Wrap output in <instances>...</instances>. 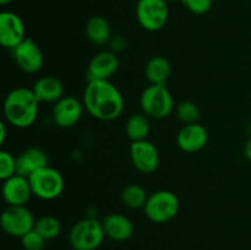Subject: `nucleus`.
Returning a JSON list of instances; mask_svg holds the SVG:
<instances>
[{
  "label": "nucleus",
  "mask_w": 251,
  "mask_h": 250,
  "mask_svg": "<svg viewBox=\"0 0 251 250\" xmlns=\"http://www.w3.org/2000/svg\"><path fill=\"white\" fill-rule=\"evenodd\" d=\"M82 102L90 115L102 122L118 119L124 110V97L109 80L88 81Z\"/></svg>",
  "instance_id": "1"
},
{
  "label": "nucleus",
  "mask_w": 251,
  "mask_h": 250,
  "mask_svg": "<svg viewBox=\"0 0 251 250\" xmlns=\"http://www.w3.org/2000/svg\"><path fill=\"white\" fill-rule=\"evenodd\" d=\"M39 100L33 90L28 87H16L10 91L4 100V115L10 125L26 129L33 125L39 110Z\"/></svg>",
  "instance_id": "2"
},
{
  "label": "nucleus",
  "mask_w": 251,
  "mask_h": 250,
  "mask_svg": "<svg viewBox=\"0 0 251 250\" xmlns=\"http://www.w3.org/2000/svg\"><path fill=\"white\" fill-rule=\"evenodd\" d=\"M140 105L150 119L161 120L174 110V100L167 85H149L141 93Z\"/></svg>",
  "instance_id": "3"
},
{
  "label": "nucleus",
  "mask_w": 251,
  "mask_h": 250,
  "mask_svg": "<svg viewBox=\"0 0 251 250\" xmlns=\"http://www.w3.org/2000/svg\"><path fill=\"white\" fill-rule=\"evenodd\" d=\"M105 237L103 223L95 217L76 222L69 233V243L74 250H96Z\"/></svg>",
  "instance_id": "4"
},
{
  "label": "nucleus",
  "mask_w": 251,
  "mask_h": 250,
  "mask_svg": "<svg viewBox=\"0 0 251 250\" xmlns=\"http://www.w3.org/2000/svg\"><path fill=\"white\" fill-rule=\"evenodd\" d=\"M32 194L41 200H55L63 194L65 181L58 169L50 166L41 168L28 176Z\"/></svg>",
  "instance_id": "5"
},
{
  "label": "nucleus",
  "mask_w": 251,
  "mask_h": 250,
  "mask_svg": "<svg viewBox=\"0 0 251 250\" xmlns=\"http://www.w3.org/2000/svg\"><path fill=\"white\" fill-rule=\"evenodd\" d=\"M180 202L173 191L158 190L149 195L144 212L154 223H167L173 220L179 212Z\"/></svg>",
  "instance_id": "6"
},
{
  "label": "nucleus",
  "mask_w": 251,
  "mask_h": 250,
  "mask_svg": "<svg viewBox=\"0 0 251 250\" xmlns=\"http://www.w3.org/2000/svg\"><path fill=\"white\" fill-rule=\"evenodd\" d=\"M136 20L149 32H156L166 26L169 17L166 0H139L136 4Z\"/></svg>",
  "instance_id": "7"
},
{
  "label": "nucleus",
  "mask_w": 251,
  "mask_h": 250,
  "mask_svg": "<svg viewBox=\"0 0 251 250\" xmlns=\"http://www.w3.org/2000/svg\"><path fill=\"white\" fill-rule=\"evenodd\" d=\"M33 215L26 206H7L0 217V225L6 234L22 238L34 228Z\"/></svg>",
  "instance_id": "8"
},
{
  "label": "nucleus",
  "mask_w": 251,
  "mask_h": 250,
  "mask_svg": "<svg viewBox=\"0 0 251 250\" xmlns=\"http://www.w3.org/2000/svg\"><path fill=\"white\" fill-rule=\"evenodd\" d=\"M130 158L132 166L140 173L151 174L159 166L158 149L147 139L130 144Z\"/></svg>",
  "instance_id": "9"
},
{
  "label": "nucleus",
  "mask_w": 251,
  "mask_h": 250,
  "mask_svg": "<svg viewBox=\"0 0 251 250\" xmlns=\"http://www.w3.org/2000/svg\"><path fill=\"white\" fill-rule=\"evenodd\" d=\"M12 56L16 65L24 73L36 74L43 68L44 56L42 49L29 37L12 49Z\"/></svg>",
  "instance_id": "10"
},
{
  "label": "nucleus",
  "mask_w": 251,
  "mask_h": 250,
  "mask_svg": "<svg viewBox=\"0 0 251 250\" xmlns=\"http://www.w3.org/2000/svg\"><path fill=\"white\" fill-rule=\"evenodd\" d=\"M83 109H85L83 102H81L78 98L74 96H64L58 102L54 103L51 110L53 122L55 123L56 126L63 129L73 127L80 122Z\"/></svg>",
  "instance_id": "11"
},
{
  "label": "nucleus",
  "mask_w": 251,
  "mask_h": 250,
  "mask_svg": "<svg viewBox=\"0 0 251 250\" xmlns=\"http://www.w3.org/2000/svg\"><path fill=\"white\" fill-rule=\"evenodd\" d=\"M26 37V28L21 17L12 11L0 14V43L7 49H14Z\"/></svg>",
  "instance_id": "12"
},
{
  "label": "nucleus",
  "mask_w": 251,
  "mask_h": 250,
  "mask_svg": "<svg viewBox=\"0 0 251 250\" xmlns=\"http://www.w3.org/2000/svg\"><path fill=\"white\" fill-rule=\"evenodd\" d=\"M119 69V58L113 50H100L95 54L87 66V80H109Z\"/></svg>",
  "instance_id": "13"
},
{
  "label": "nucleus",
  "mask_w": 251,
  "mask_h": 250,
  "mask_svg": "<svg viewBox=\"0 0 251 250\" xmlns=\"http://www.w3.org/2000/svg\"><path fill=\"white\" fill-rule=\"evenodd\" d=\"M1 193L7 206H26L33 196L28 178L20 174H15L4 180Z\"/></svg>",
  "instance_id": "14"
},
{
  "label": "nucleus",
  "mask_w": 251,
  "mask_h": 250,
  "mask_svg": "<svg viewBox=\"0 0 251 250\" xmlns=\"http://www.w3.org/2000/svg\"><path fill=\"white\" fill-rule=\"evenodd\" d=\"M208 132L200 123L184 125L176 135V145L188 153H194L202 150L207 145Z\"/></svg>",
  "instance_id": "15"
},
{
  "label": "nucleus",
  "mask_w": 251,
  "mask_h": 250,
  "mask_svg": "<svg viewBox=\"0 0 251 250\" xmlns=\"http://www.w3.org/2000/svg\"><path fill=\"white\" fill-rule=\"evenodd\" d=\"M105 237L114 242L129 240L134 234V225L131 220L122 213H110L102 221Z\"/></svg>",
  "instance_id": "16"
},
{
  "label": "nucleus",
  "mask_w": 251,
  "mask_h": 250,
  "mask_svg": "<svg viewBox=\"0 0 251 250\" xmlns=\"http://www.w3.org/2000/svg\"><path fill=\"white\" fill-rule=\"evenodd\" d=\"M49 166L48 156L39 147H29L16 157L17 174L28 178L34 172Z\"/></svg>",
  "instance_id": "17"
},
{
  "label": "nucleus",
  "mask_w": 251,
  "mask_h": 250,
  "mask_svg": "<svg viewBox=\"0 0 251 250\" xmlns=\"http://www.w3.org/2000/svg\"><path fill=\"white\" fill-rule=\"evenodd\" d=\"M34 95L39 102L56 103L64 97V85L59 78L54 76H43L34 82Z\"/></svg>",
  "instance_id": "18"
},
{
  "label": "nucleus",
  "mask_w": 251,
  "mask_h": 250,
  "mask_svg": "<svg viewBox=\"0 0 251 250\" xmlns=\"http://www.w3.org/2000/svg\"><path fill=\"white\" fill-rule=\"evenodd\" d=\"M85 33L88 41L95 46H104L112 39V28L105 17L92 16L85 26Z\"/></svg>",
  "instance_id": "19"
},
{
  "label": "nucleus",
  "mask_w": 251,
  "mask_h": 250,
  "mask_svg": "<svg viewBox=\"0 0 251 250\" xmlns=\"http://www.w3.org/2000/svg\"><path fill=\"white\" fill-rule=\"evenodd\" d=\"M171 74V63L168 59L162 55L152 56L145 66V76L150 85H167Z\"/></svg>",
  "instance_id": "20"
},
{
  "label": "nucleus",
  "mask_w": 251,
  "mask_h": 250,
  "mask_svg": "<svg viewBox=\"0 0 251 250\" xmlns=\"http://www.w3.org/2000/svg\"><path fill=\"white\" fill-rule=\"evenodd\" d=\"M151 131L150 118L144 113L132 114L125 123V134L131 142L146 140Z\"/></svg>",
  "instance_id": "21"
},
{
  "label": "nucleus",
  "mask_w": 251,
  "mask_h": 250,
  "mask_svg": "<svg viewBox=\"0 0 251 250\" xmlns=\"http://www.w3.org/2000/svg\"><path fill=\"white\" fill-rule=\"evenodd\" d=\"M147 195L146 190L142 188L139 184H129L124 188L122 193V201L126 207L136 210V208H144L147 202Z\"/></svg>",
  "instance_id": "22"
},
{
  "label": "nucleus",
  "mask_w": 251,
  "mask_h": 250,
  "mask_svg": "<svg viewBox=\"0 0 251 250\" xmlns=\"http://www.w3.org/2000/svg\"><path fill=\"white\" fill-rule=\"evenodd\" d=\"M34 229L46 240H51L60 234L61 223L55 216H42L34 223Z\"/></svg>",
  "instance_id": "23"
},
{
  "label": "nucleus",
  "mask_w": 251,
  "mask_h": 250,
  "mask_svg": "<svg viewBox=\"0 0 251 250\" xmlns=\"http://www.w3.org/2000/svg\"><path fill=\"white\" fill-rule=\"evenodd\" d=\"M176 117L184 125L195 124L200 119V109L193 100H183L176 105Z\"/></svg>",
  "instance_id": "24"
},
{
  "label": "nucleus",
  "mask_w": 251,
  "mask_h": 250,
  "mask_svg": "<svg viewBox=\"0 0 251 250\" xmlns=\"http://www.w3.org/2000/svg\"><path fill=\"white\" fill-rule=\"evenodd\" d=\"M15 174H17L16 157L5 150H1L0 151V178L2 180H6Z\"/></svg>",
  "instance_id": "25"
},
{
  "label": "nucleus",
  "mask_w": 251,
  "mask_h": 250,
  "mask_svg": "<svg viewBox=\"0 0 251 250\" xmlns=\"http://www.w3.org/2000/svg\"><path fill=\"white\" fill-rule=\"evenodd\" d=\"M46 242L47 240L34 228L21 238V244L25 250H43Z\"/></svg>",
  "instance_id": "26"
},
{
  "label": "nucleus",
  "mask_w": 251,
  "mask_h": 250,
  "mask_svg": "<svg viewBox=\"0 0 251 250\" xmlns=\"http://www.w3.org/2000/svg\"><path fill=\"white\" fill-rule=\"evenodd\" d=\"M184 6L195 15H205L212 7V0H183Z\"/></svg>",
  "instance_id": "27"
},
{
  "label": "nucleus",
  "mask_w": 251,
  "mask_h": 250,
  "mask_svg": "<svg viewBox=\"0 0 251 250\" xmlns=\"http://www.w3.org/2000/svg\"><path fill=\"white\" fill-rule=\"evenodd\" d=\"M5 139H6V124L0 123V145H4Z\"/></svg>",
  "instance_id": "28"
},
{
  "label": "nucleus",
  "mask_w": 251,
  "mask_h": 250,
  "mask_svg": "<svg viewBox=\"0 0 251 250\" xmlns=\"http://www.w3.org/2000/svg\"><path fill=\"white\" fill-rule=\"evenodd\" d=\"M244 154L248 159L251 162V137L248 140V142L244 146Z\"/></svg>",
  "instance_id": "29"
},
{
  "label": "nucleus",
  "mask_w": 251,
  "mask_h": 250,
  "mask_svg": "<svg viewBox=\"0 0 251 250\" xmlns=\"http://www.w3.org/2000/svg\"><path fill=\"white\" fill-rule=\"evenodd\" d=\"M12 1H14V0H0V5H2V6H6V5L11 4Z\"/></svg>",
  "instance_id": "30"
},
{
  "label": "nucleus",
  "mask_w": 251,
  "mask_h": 250,
  "mask_svg": "<svg viewBox=\"0 0 251 250\" xmlns=\"http://www.w3.org/2000/svg\"><path fill=\"white\" fill-rule=\"evenodd\" d=\"M168 2H174V1H183V0H166Z\"/></svg>",
  "instance_id": "31"
},
{
  "label": "nucleus",
  "mask_w": 251,
  "mask_h": 250,
  "mask_svg": "<svg viewBox=\"0 0 251 250\" xmlns=\"http://www.w3.org/2000/svg\"><path fill=\"white\" fill-rule=\"evenodd\" d=\"M249 130H250V134H251V122H250V126H249Z\"/></svg>",
  "instance_id": "32"
}]
</instances>
